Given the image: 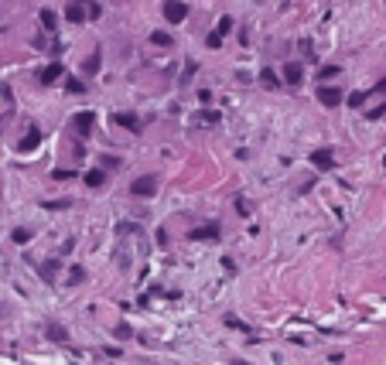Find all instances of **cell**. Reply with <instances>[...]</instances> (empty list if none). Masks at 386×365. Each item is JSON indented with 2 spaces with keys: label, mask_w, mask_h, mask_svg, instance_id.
Masks as SVG:
<instances>
[{
  "label": "cell",
  "mask_w": 386,
  "mask_h": 365,
  "mask_svg": "<svg viewBox=\"0 0 386 365\" xmlns=\"http://www.w3.org/2000/svg\"><path fill=\"white\" fill-rule=\"evenodd\" d=\"M65 18L72 20V24H79V20H93L99 18V4H93V0H72L69 7H65Z\"/></svg>",
  "instance_id": "1"
},
{
  "label": "cell",
  "mask_w": 386,
  "mask_h": 365,
  "mask_svg": "<svg viewBox=\"0 0 386 365\" xmlns=\"http://www.w3.org/2000/svg\"><path fill=\"white\" fill-rule=\"evenodd\" d=\"M311 164H314L318 171H331V164H335V150H331V147H318V150H311Z\"/></svg>",
  "instance_id": "2"
},
{
  "label": "cell",
  "mask_w": 386,
  "mask_h": 365,
  "mask_svg": "<svg viewBox=\"0 0 386 365\" xmlns=\"http://www.w3.org/2000/svg\"><path fill=\"white\" fill-rule=\"evenodd\" d=\"M130 192H134L137 198H151V194L157 192V178H154V174H147V178H137L134 184H130Z\"/></svg>",
  "instance_id": "3"
},
{
  "label": "cell",
  "mask_w": 386,
  "mask_h": 365,
  "mask_svg": "<svg viewBox=\"0 0 386 365\" xmlns=\"http://www.w3.org/2000/svg\"><path fill=\"white\" fill-rule=\"evenodd\" d=\"M164 18L171 20V24H181V20L188 18V7L181 0H164Z\"/></svg>",
  "instance_id": "4"
},
{
  "label": "cell",
  "mask_w": 386,
  "mask_h": 365,
  "mask_svg": "<svg viewBox=\"0 0 386 365\" xmlns=\"http://www.w3.org/2000/svg\"><path fill=\"white\" fill-rule=\"evenodd\" d=\"M318 99H321V106H338V102H342V89H335V86H318Z\"/></svg>",
  "instance_id": "5"
},
{
  "label": "cell",
  "mask_w": 386,
  "mask_h": 365,
  "mask_svg": "<svg viewBox=\"0 0 386 365\" xmlns=\"http://www.w3.org/2000/svg\"><path fill=\"white\" fill-rule=\"evenodd\" d=\"M72 130H76L79 136H89V130H93V113H76L72 116Z\"/></svg>",
  "instance_id": "6"
},
{
  "label": "cell",
  "mask_w": 386,
  "mask_h": 365,
  "mask_svg": "<svg viewBox=\"0 0 386 365\" xmlns=\"http://www.w3.org/2000/svg\"><path fill=\"white\" fill-rule=\"evenodd\" d=\"M38 144H41V130H28V134H24V140L18 144V150H21V154H31Z\"/></svg>",
  "instance_id": "7"
},
{
  "label": "cell",
  "mask_w": 386,
  "mask_h": 365,
  "mask_svg": "<svg viewBox=\"0 0 386 365\" xmlns=\"http://www.w3.org/2000/svg\"><path fill=\"white\" fill-rule=\"evenodd\" d=\"M301 78H304V68H301L297 62H287V65H284V82H287V86H297Z\"/></svg>",
  "instance_id": "8"
},
{
  "label": "cell",
  "mask_w": 386,
  "mask_h": 365,
  "mask_svg": "<svg viewBox=\"0 0 386 365\" xmlns=\"http://www.w3.org/2000/svg\"><path fill=\"white\" fill-rule=\"evenodd\" d=\"M260 86H263V89H280L277 72H273V68H263V72H260Z\"/></svg>",
  "instance_id": "9"
},
{
  "label": "cell",
  "mask_w": 386,
  "mask_h": 365,
  "mask_svg": "<svg viewBox=\"0 0 386 365\" xmlns=\"http://www.w3.org/2000/svg\"><path fill=\"white\" fill-rule=\"evenodd\" d=\"M110 120H113L116 126H127V130H137V116H134V113H113Z\"/></svg>",
  "instance_id": "10"
},
{
  "label": "cell",
  "mask_w": 386,
  "mask_h": 365,
  "mask_svg": "<svg viewBox=\"0 0 386 365\" xmlns=\"http://www.w3.org/2000/svg\"><path fill=\"white\" fill-rule=\"evenodd\" d=\"M38 20H41V28H45V31H55V28H58V18H55V10H48V7H45V10L38 14Z\"/></svg>",
  "instance_id": "11"
},
{
  "label": "cell",
  "mask_w": 386,
  "mask_h": 365,
  "mask_svg": "<svg viewBox=\"0 0 386 365\" xmlns=\"http://www.w3.org/2000/svg\"><path fill=\"white\" fill-rule=\"evenodd\" d=\"M58 78H62V65H48V68L41 72V82H45V86H52Z\"/></svg>",
  "instance_id": "12"
},
{
  "label": "cell",
  "mask_w": 386,
  "mask_h": 365,
  "mask_svg": "<svg viewBox=\"0 0 386 365\" xmlns=\"http://www.w3.org/2000/svg\"><path fill=\"white\" fill-rule=\"evenodd\" d=\"M192 239H219V229H215V226H202V229H192Z\"/></svg>",
  "instance_id": "13"
},
{
  "label": "cell",
  "mask_w": 386,
  "mask_h": 365,
  "mask_svg": "<svg viewBox=\"0 0 386 365\" xmlns=\"http://www.w3.org/2000/svg\"><path fill=\"white\" fill-rule=\"evenodd\" d=\"M151 41H154V44H161V48H171V34H168V31H154V34H151Z\"/></svg>",
  "instance_id": "14"
},
{
  "label": "cell",
  "mask_w": 386,
  "mask_h": 365,
  "mask_svg": "<svg viewBox=\"0 0 386 365\" xmlns=\"http://www.w3.org/2000/svg\"><path fill=\"white\" fill-rule=\"evenodd\" d=\"M82 72H86V76H96V72H99V52H96V55H89V62L82 65Z\"/></svg>",
  "instance_id": "15"
},
{
  "label": "cell",
  "mask_w": 386,
  "mask_h": 365,
  "mask_svg": "<svg viewBox=\"0 0 386 365\" xmlns=\"http://www.w3.org/2000/svg\"><path fill=\"white\" fill-rule=\"evenodd\" d=\"M103 181H106V174L99 171V168H96V171H89V174H86V184H93V188H99Z\"/></svg>",
  "instance_id": "16"
},
{
  "label": "cell",
  "mask_w": 386,
  "mask_h": 365,
  "mask_svg": "<svg viewBox=\"0 0 386 365\" xmlns=\"http://www.w3.org/2000/svg\"><path fill=\"white\" fill-rule=\"evenodd\" d=\"M229 31H232V18H222L219 24H215V34H222V38H226Z\"/></svg>",
  "instance_id": "17"
},
{
  "label": "cell",
  "mask_w": 386,
  "mask_h": 365,
  "mask_svg": "<svg viewBox=\"0 0 386 365\" xmlns=\"http://www.w3.org/2000/svg\"><path fill=\"white\" fill-rule=\"evenodd\" d=\"M65 89H69V92H72V96H79V92H86V89H82V82H79V78H69V82H65Z\"/></svg>",
  "instance_id": "18"
},
{
  "label": "cell",
  "mask_w": 386,
  "mask_h": 365,
  "mask_svg": "<svg viewBox=\"0 0 386 365\" xmlns=\"http://www.w3.org/2000/svg\"><path fill=\"white\" fill-rule=\"evenodd\" d=\"M28 239H31V229H14V242H21V246H24Z\"/></svg>",
  "instance_id": "19"
},
{
  "label": "cell",
  "mask_w": 386,
  "mask_h": 365,
  "mask_svg": "<svg viewBox=\"0 0 386 365\" xmlns=\"http://www.w3.org/2000/svg\"><path fill=\"white\" fill-rule=\"evenodd\" d=\"M362 102H366V92H352V96H348V106H355V110H359Z\"/></svg>",
  "instance_id": "20"
},
{
  "label": "cell",
  "mask_w": 386,
  "mask_h": 365,
  "mask_svg": "<svg viewBox=\"0 0 386 365\" xmlns=\"http://www.w3.org/2000/svg\"><path fill=\"white\" fill-rule=\"evenodd\" d=\"M82 276H86V270H82V266H76V270H72V276H69V284H79Z\"/></svg>",
  "instance_id": "21"
},
{
  "label": "cell",
  "mask_w": 386,
  "mask_h": 365,
  "mask_svg": "<svg viewBox=\"0 0 386 365\" xmlns=\"http://www.w3.org/2000/svg\"><path fill=\"white\" fill-rule=\"evenodd\" d=\"M383 113H386V106H376V110H369L366 116H369V120H379V116H383Z\"/></svg>",
  "instance_id": "22"
},
{
  "label": "cell",
  "mask_w": 386,
  "mask_h": 365,
  "mask_svg": "<svg viewBox=\"0 0 386 365\" xmlns=\"http://www.w3.org/2000/svg\"><path fill=\"white\" fill-rule=\"evenodd\" d=\"M219 44H222V34H215V31H212V34H209V48H219Z\"/></svg>",
  "instance_id": "23"
},
{
  "label": "cell",
  "mask_w": 386,
  "mask_h": 365,
  "mask_svg": "<svg viewBox=\"0 0 386 365\" xmlns=\"http://www.w3.org/2000/svg\"><path fill=\"white\" fill-rule=\"evenodd\" d=\"M103 168H120V157H103Z\"/></svg>",
  "instance_id": "24"
},
{
  "label": "cell",
  "mask_w": 386,
  "mask_h": 365,
  "mask_svg": "<svg viewBox=\"0 0 386 365\" xmlns=\"http://www.w3.org/2000/svg\"><path fill=\"white\" fill-rule=\"evenodd\" d=\"M116 334L120 338H130V324H116Z\"/></svg>",
  "instance_id": "25"
},
{
  "label": "cell",
  "mask_w": 386,
  "mask_h": 365,
  "mask_svg": "<svg viewBox=\"0 0 386 365\" xmlns=\"http://www.w3.org/2000/svg\"><path fill=\"white\" fill-rule=\"evenodd\" d=\"M331 76H338V65H331V68H321V78H331Z\"/></svg>",
  "instance_id": "26"
},
{
  "label": "cell",
  "mask_w": 386,
  "mask_h": 365,
  "mask_svg": "<svg viewBox=\"0 0 386 365\" xmlns=\"http://www.w3.org/2000/svg\"><path fill=\"white\" fill-rule=\"evenodd\" d=\"M376 92H383V96H386V78L379 82V86H376Z\"/></svg>",
  "instance_id": "27"
}]
</instances>
